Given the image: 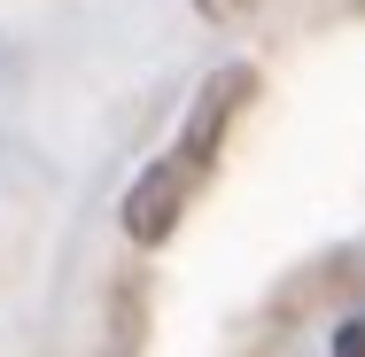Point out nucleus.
I'll return each mask as SVG.
<instances>
[{
	"label": "nucleus",
	"mask_w": 365,
	"mask_h": 357,
	"mask_svg": "<svg viewBox=\"0 0 365 357\" xmlns=\"http://www.w3.org/2000/svg\"><path fill=\"white\" fill-rule=\"evenodd\" d=\"M249 93H257V71H241V63H225V71L210 78L202 93H195V109H187V133H179V148H171V155H179L195 179L210 171V155H218L225 125L241 117V101H249Z\"/></svg>",
	"instance_id": "1"
},
{
	"label": "nucleus",
	"mask_w": 365,
	"mask_h": 357,
	"mask_svg": "<svg viewBox=\"0 0 365 357\" xmlns=\"http://www.w3.org/2000/svg\"><path fill=\"white\" fill-rule=\"evenodd\" d=\"M187 195H195V171L179 163V155H163V163H148L140 179L125 187V233L155 249V241H171V225L187 217Z\"/></svg>",
	"instance_id": "2"
},
{
	"label": "nucleus",
	"mask_w": 365,
	"mask_h": 357,
	"mask_svg": "<svg viewBox=\"0 0 365 357\" xmlns=\"http://www.w3.org/2000/svg\"><path fill=\"white\" fill-rule=\"evenodd\" d=\"M334 357H365V319H350V326L334 334Z\"/></svg>",
	"instance_id": "3"
},
{
	"label": "nucleus",
	"mask_w": 365,
	"mask_h": 357,
	"mask_svg": "<svg viewBox=\"0 0 365 357\" xmlns=\"http://www.w3.org/2000/svg\"><path fill=\"white\" fill-rule=\"evenodd\" d=\"M195 8H202V16H218V24H233V16H249L257 0H195Z\"/></svg>",
	"instance_id": "4"
}]
</instances>
